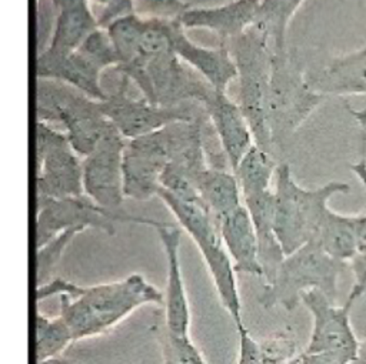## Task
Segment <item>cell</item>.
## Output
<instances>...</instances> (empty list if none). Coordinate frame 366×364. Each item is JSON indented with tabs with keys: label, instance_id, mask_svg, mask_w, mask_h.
I'll return each mask as SVG.
<instances>
[{
	"label": "cell",
	"instance_id": "1",
	"mask_svg": "<svg viewBox=\"0 0 366 364\" xmlns=\"http://www.w3.org/2000/svg\"><path fill=\"white\" fill-rule=\"evenodd\" d=\"M53 295H59V315L74 341L109 333L140 307L164 304V293L139 273L93 285H79L61 277L37 285L39 303Z\"/></svg>",
	"mask_w": 366,
	"mask_h": 364
},
{
	"label": "cell",
	"instance_id": "2",
	"mask_svg": "<svg viewBox=\"0 0 366 364\" xmlns=\"http://www.w3.org/2000/svg\"><path fill=\"white\" fill-rule=\"evenodd\" d=\"M349 191V184L343 181H329L316 188H305L295 180L290 166L279 163L273 183L274 223L285 254L313 241L330 210L329 200L335 194Z\"/></svg>",
	"mask_w": 366,
	"mask_h": 364
},
{
	"label": "cell",
	"instance_id": "3",
	"mask_svg": "<svg viewBox=\"0 0 366 364\" xmlns=\"http://www.w3.org/2000/svg\"><path fill=\"white\" fill-rule=\"evenodd\" d=\"M157 198L174 216L177 226L196 244L203 263L212 277L217 297L234 321L236 328L244 325L242 304L233 261L222 241L219 226L206 207L199 201H184L160 188Z\"/></svg>",
	"mask_w": 366,
	"mask_h": 364
},
{
	"label": "cell",
	"instance_id": "4",
	"mask_svg": "<svg viewBox=\"0 0 366 364\" xmlns=\"http://www.w3.org/2000/svg\"><path fill=\"white\" fill-rule=\"evenodd\" d=\"M36 118L60 124L73 150L84 158L116 128L104 116L102 101L56 80L37 79Z\"/></svg>",
	"mask_w": 366,
	"mask_h": 364
},
{
	"label": "cell",
	"instance_id": "5",
	"mask_svg": "<svg viewBox=\"0 0 366 364\" xmlns=\"http://www.w3.org/2000/svg\"><path fill=\"white\" fill-rule=\"evenodd\" d=\"M346 268L347 263L330 257L316 241H309L285 256L257 301L264 310L280 305L292 311L310 290H319L336 301L339 277Z\"/></svg>",
	"mask_w": 366,
	"mask_h": 364
},
{
	"label": "cell",
	"instance_id": "6",
	"mask_svg": "<svg viewBox=\"0 0 366 364\" xmlns=\"http://www.w3.org/2000/svg\"><path fill=\"white\" fill-rule=\"evenodd\" d=\"M326 98L310 86L306 73L289 51L272 53L267 121L274 151L283 148L285 143Z\"/></svg>",
	"mask_w": 366,
	"mask_h": 364
},
{
	"label": "cell",
	"instance_id": "7",
	"mask_svg": "<svg viewBox=\"0 0 366 364\" xmlns=\"http://www.w3.org/2000/svg\"><path fill=\"white\" fill-rule=\"evenodd\" d=\"M237 69L240 106L254 137V143L274 154L269 121L267 96L272 73V49L254 29L226 43Z\"/></svg>",
	"mask_w": 366,
	"mask_h": 364
},
{
	"label": "cell",
	"instance_id": "8",
	"mask_svg": "<svg viewBox=\"0 0 366 364\" xmlns=\"http://www.w3.org/2000/svg\"><path fill=\"white\" fill-rule=\"evenodd\" d=\"M117 54L106 29L94 30L74 51L51 54L41 50L36 59L37 79L56 80L69 84L93 100L109 97L102 86L106 69H116Z\"/></svg>",
	"mask_w": 366,
	"mask_h": 364
},
{
	"label": "cell",
	"instance_id": "9",
	"mask_svg": "<svg viewBox=\"0 0 366 364\" xmlns=\"http://www.w3.org/2000/svg\"><path fill=\"white\" fill-rule=\"evenodd\" d=\"M36 198L57 200L83 196L81 157L66 134L36 120Z\"/></svg>",
	"mask_w": 366,
	"mask_h": 364
},
{
	"label": "cell",
	"instance_id": "10",
	"mask_svg": "<svg viewBox=\"0 0 366 364\" xmlns=\"http://www.w3.org/2000/svg\"><path fill=\"white\" fill-rule=\"evenodd\" d=\"M117 223H133L154 227L159 220L132 216L124 211H110L100 207L87 196L37 200L36 246H41L70 228H94L109 236L116 234Z\"/></svg>",
	"mask_w": 366,
	"mask_h": 364
},
{
	"label": "cell",
	"instance_id": "11",
	"mask_svg": "<svg viewBox=\"0 0 366 364\" xmlns=\"http://www.w3.org/2000/svg\"><path fill=\"white\" fill-rule=\"evenodd\" d=\"M360 295L359 291L352 288L346 301L339 305L319 290L305 293L300 303L312 315V333L303 353L330 355L343 364H349L360 343L350 321L352 308Z\"/></svg>",
	"mask_w": 366,
	"mask_h": 364
},
{
	"label": "cell",
	"instance_id": "12",
	"mask_svg": "<svg viewBox=\"0 0 366 364\" xmlns=\"http://www.w3.org/2000/svg\"><path fill=\"white\" fill-rule=\"evenodd\" d=\"M129 80L122 77L117 90L102 101V108L109 121L126 138H137L157 131L176 121L193 120L206 116L199 104L160 106L144 97H133L127 93Z\"/></svg>",
	"mask_w": 366,
	"mask_h": 364
},
{
	"label": "cell",
	"instance_id": "13",
	"mask_svg": "<svg viewBox=\"0 0 366 364\" xmlns=\"http://www.w3.org/2000/svg\"><path fill=\"white\" fill-rule=\"evenodd\" d=\"M126 141L113 128L89 156L81 158L84 196L110 211H123L122 207L126 200L123 180Z\"/></svg>",
	"mask_w": 366,
	"mask_h": 364
},
{
	"label": "cell",
	"instance_id": "14",
	"mask_svg": "<svg viewBox=\"0 0 366 364\" xmlns=\"http://www.w3.org/2000/svg\"><path fill=\"white\" fill-rule=\"evenodd\" d=\"M163 128L126 141L123 153L126 198L147 201L157 197L163 170L170 160Z\"/></svg>",
	"mask_w": 366,
	"mask_h": 364
},
{
	"label": "cell",
	"instance_id": "15",
	"mask_svg": "<svg viewBox=\"0 0 366 364\" xmlns=\"http://www.w3.org/2000/svg\"><path fill=\"white\" fill-rule=\"evenodd\" d=\"M153 230L162 243L166 257L164 288V327L174 335H190V304L180 263L182 228L177 224L159 221Z\"/></svg>",
	"mask_w": 366,
	"mask_h": 364
},
{
	"label": "cell",
	"instance_id": "16",
	"mask_svg": "<svg viewBox=\"0 0 366 364\" xmlns=\"http://www.w3.org/2000/svg\"><path fill=\"white\" fill-rule=\"evenodd\" d=\"M172 44L177 57L202 76L216 91L227 93L230 83L237 80L236 63L226 43L202 46L189 39L186 30L176 20Z\"/></svg>",
	"mask_w": 366,
	"mask_h": 364
},
{
	"label": "cell",
	"instance_id": "17",
	"mask_svg": "<svg viewBox=\"0 0 366 364\" xmlns=\"http://www.w3.org/2000/svg\"><path fill=\"white\" fill-rule=\"evenodd\" d=\"M260 0H230L219 6H190L176 20L187 29H203L217 36L219 43H229L252 29Z\"/></svg>",
	"mask_w": 366,
	"mask_h": 364
},
{
	"label": "cell",
	"instance_id": "18",
	"mask_svg": "<svg viewBox=\"0 0 366 364\" xmlns=\"http://www.w3.org/2000/svg\"><path fill=\"white\" fill-rule=\"evenodd\" d=\"M203 110L216 131L226 163L233 171L254 144L252 128L237 101H233L227 93L214 91Z\"/></svg>",
	"mask_w": 366,
	"mask_h": 364
},
{
	"label": "cell",
	"instance_id": "19",
	"mask_svg": "<svg viewBox=\"0 0 366 364\" xmlns=\"http://www.w3.org/2000/svg\"><path fill=\"white\" fill-rule=\"evenodd\" d=\"M306 76L310 86L326 97L366 94V44L330 59Z\"/></svg>",
	"mask_w": 366,
	"mask_h": 364
},
{
	"label": "cell",
	"instance_id": "20",
	"mask_svg": "<svg viewBox=\"0 0 366 364\" xmlns=\"http://www.w3.org/2000/svg\"><path fill=\"white\" fill-rule=\"evenodd\" d=\"M243 204L249 211L256 231L259 244V261L262 266L264 283H270L286 256L276 234L273 188L244 196Z\"/></svg>",
	"mask_w": 366,
	"mask_h": 364
},
{
	"label": "cell",
	"instance_id": "21",
	"mask_svg": "<svg viewBox=\"0 0 366 364\" xmlns=\"http://www.w3.org/2000/svg\"><path fill=\"white\" fill-rule=\"evenodd\" d=\"M217 226L236 273L263 277L256 231L244 204L223 217Z\"/></svg>",
	"mask_w": 366,
	"mask_h": 364
},
{
	"label": "cell",
	"instance_id": "22",
	"mask_svg": "<svg viewBox=\"0 0 366 364\" xmlns=\"http://www.w3.org/2000/svg\"><path fill=\"white\" fill-rule=\"evenodd\" d=\"M100 26L89 0H79L57 10L50 40L43 49L51 54H69Z\"/></svg>",
	"mask_w": 366,
	"mask_h": 364
},
{
	"label": "cell",
	"instance_id": "23",
	"mask_svg": "<svg viewBox=\"0 0 366 364\" xmlns=\"http://www.w3.org/2000/svg\"><path fill=\"white\" fill-rule=\"evenodd\" d=\"M196 188L202 204L216 223L243 206V194L232 170L210 164L199 176Z\"/></svg>",
	"mask_w": 366,
	"mask_h": 364
},
{
	"label": "cell",
	"instance_id": "24",
	"mask_svg": "<svg viewBox=\"0 0 366 364\" xmlns=\"http://www.w3.org/2000/svg\"><path fill=\"white\" fill-rule=\"evenodd\" d=\"M239 353L236 364H299L300 351L290 333L279 331L256 340L244 325L237 328Z\"/></svg>",
	"mask_w": 366,
	"mask_h": 364
},
{
	"label": "cell",
	"instance_id": "25",
	"mask_svg": "<svg viewBox=\"0 0 366 364\" xmlns=\"http://www.w3.org/2000/svg\"><path fill=\"white\" fill-rule=\"evenodd\" d=\"M306 0H260L252 26L269 43L272 53L287 51V29Z\"/></svg>",
	"mask_w": 366,
	"mask_h": 364
},
{
	"label": "cell",
	"instance_id": "26",
	"mask_svg": "<svg viewBox=\"0 0 366 364\" xmlns=\"http://www.w3.org/2000/svg\"><path fill=\"white\" fill-rule=\"evenodd\" d=\"M313 241H316L330 257L349 264V261L359 253L355 214H340L330 208Z\"/></svg>",
	"mask_w": 366,
	"mask_h": 364
},
{
	"label": "cell",
	"instance_id": "27",
	"mask_svg": "<svg viewBox=\"0 0 366 364\" xmlns=\"http://www.w3.org/2000/svg\"><path fill=\"white\" fill-rule=\"evenodd\" d=\"M277 167L274 154L254 143L233 170L243 197L273 188Z\"/></svg>",
	"mask_w": 366,
	"mask_h": 364
},
{
	"label": "cell",
	"instance_id": "28",
	"mask_svg": "<svg viewBox=\"0 0 366 364\" xmlns=\"http://www.w3.org/2000/svg\"><path fill=\"white\" fill-rule=\"evenodd\" d=\"M74 343L67 323L60 315L36 314V361L59 357Z\"/></svg>",
	"mask_w": 366,
	"mask_h": 364
},
{
	"label": "cell",
	"instance_id": "29",
	"mask_svg": "<svg viewBox=\"0 0 366 364\" xmlns=\"http://www.w3.org/2000/svg\"><path fill=\"white\" fill-rule=\"evenodd\" d=\"M154 331L160 345L163 364H207L190 335L170 334L164 324L157 325Z\"/></svg>",
	"mask_w": 366,
	"mask_h": 364
},
{
	"label": "cell",
	"instance_id": "30",
	"mask_svg": "<svg viewBox=\"0 0 366 364\" xmlns=\"http://www.w3.org/2000/svg\"><path fill=\"white\" fill-rule=\"evenodd\" d=\"M83 233L80 228H70L66 230L47 243L41 244L37 247L36 251V278H37V285H41L47 281H50L54 275V271L66 251V248L70 246V243L74 240L76 236Z\"/></svg>",
	"mask_w": 366,
	"mask_h": 364
},
{
	"label": "cell",
	"instance_id": "31",
	"mask_svg": "<svg viewBox=\"0 0 366 364\" xmlns=\"http://www.w3.org/2000/svg\"><path fill=\"white\" fill-rule=\"evenodd\" d=\"M162 190L170 193L172 196L184 200V201H200L197 188H196V180L182 168L167 164L163 170L162 178H160ZM202 203V201H200Z\"/></svg>",
	"mask_w": 366,
	"mask_h": 364
},
{
	"label": "cell",
	"instance_id": "32",
	"mask_svg": "<svg viewBox=\"0 0 366 364\" xmlns=\"http://www.w3.org/2000/svg\"><path fill=\"white\" fill-rule=\"evenodd\" d=\"M190 4L184 0H134L136 13L146 17L176 20Z\"/></svg>",
	"mask_w": 366,
	"mask_h": 364
},
{
	"label": "cell",
	"instance_id": "33",
	"mask_svg": "<svg viewBox=\"0 0 366 364\" xmlns=\"http://www.w3.org/2000/svg\"><path fill=\"white\" fill-rule=\"evenodd\" d=\"M349 268L353 273L355 283L353 287L356 291L360 294L365 293L366 290V250L359 251L350 261H349Z\"/></svg>",
	"mask_w": 366,
	"mask_h": 364
},
{
	"label": "cell",
	"instance_id": "34",
	"mask_svg": "<svg viewBox=\"0 0 366 364\" xmlns=\"http://www.w3.org/2000/svg\"><path fill=\"white\" fill-rule=\"evenodd\" d=\"M299 364H343L342 361L323 354H307L303 353L299 357Z\"/></svg>",
	"mask_w": 366,
	"mask_h": 364
},
{
	"label": "cell",
	"instance_id": "35",
	"mask_svg": "<svg viewBox=\"0 0 366 364\" xmlns=\"http://www.w3.org/2000/svg\"><path fill=\"white\" fill-rule=\"evenodd\" d=\"M355 226L359 238V251L366 250V211L355 214Z\"/></svg>",
	"mask_w": 366,
	"mask_h": 364
},
{
	"label": "cell",
	"instance_id": "36",
	"mask_svg": "<svg viewBox=\"0 0 366 364\" xmlns=\"http://www.w3.org/2000/svg\"><path fill=\"white\" fill-rule=\"evenodd\" d=\"M349 364H366V338L360 340L357 353Z\"/></svg>",
	"mask_w": 366,
	"mask_h": 364
},
{
	"label": "cell",
	"instance_id": "37",
	"mask_svg": "<svg viewBox=\"0 0 366 364\" xmlns=\"http://www.w3.org/2000/svg\"><path fill=\"white\" fill-rule=\"evenodd\" d=\"M37 364H80V363L73 361L70 358H66L63 355H59V357L47 358V360H43V361H37Z\"/></svg>",
	"mask_w": 366,
	"mask_h": 364
},
{
	"label": "cell",
	"instance_id": "38",
	"mask_svg": "<svg viewBox=\"0 0 366 364\" xmlns=\"http://www.w3.org/2000/svg\"><path fill=\"white\" fill-rule=\"evenodd\" d=\"M89 1H90V3H96V4L102 6V7H106L110 0H89Z\"/></svg>",
	"mask_w": 366,
	"mask_h": 364
}]
</instances>
